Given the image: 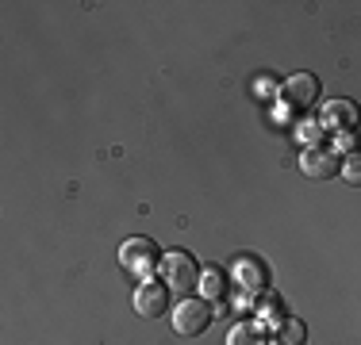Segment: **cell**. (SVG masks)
<instances>
[{
  "label": "cell",
  "mask_w": 361,
  "mask_h": 345,
  "mask_svg": "<svg viewBox=\"0 0 361 345\" xmlns=\"http://www.w3.org/2000/svg\"><path fill=\"white\" fill-rule=\"evenodd\" d=\"M354 150H361V138H357V131H350V134H338L334 138V153H354Z\"/></svg>",
  "instance_id": "9a60e30c"
},
{
  "label": "cell",
  "mask_w": 361,
  "mask_h": 345,
  "mask_svg": "<svg viewBox=\"0 0 361 345\" xmlns=\"http://www.w3.org/2000/svg\"><path fill=\"white\" fill-rule=\"evenodd\" d=\"M161 249L154 238H127L123 246H119V265H123L131 276H139V280H150L154 269H161Z\"/></svg>",
  "instance_id": "7a4b0ae2"
},
{
  "label": "cell",
  "mask_w": 361,
  "mask_h": 345,
  "mask_svg": "<svg viewBox=\"0 0 361 345\" xmlns=\"http://www.w3.org/2000/svg\"><path fill=\"white\" fill-rule=\"evenodd\" d=\"M235 284H238L243 296H262V291H269V265L254 253H243L235 261Z\"/></svg>",
  "instance_id": "52a82bcc"
},
{
  "label": "cell",
  "mask_w": 361,
  "mask_h": 345,
  "mask_svg": "<svg viewBox=\"0 0 361 345\" xmlns=\"http://www.w3.org/2000/svg\"><path fill=\"white\" fill-rule=\"evenodd\" d=\"M227 345H265V341H262V326H257V322H238V326H231Z\"/></svg>",
  "instance_id": "8fae6325"
},
{
  "label": "cell",
  "mask_w": 361,
  "mask_h": 345,
  "mask_svg": "<svg viewBox=\"0 0 361 345\" xmlns=\"http://www.w3.org/2000/svg\"><path fill=\"white\" fill-rule=\"evenodd\" d=\"M169 303H173V291H169L166 280H142L135 288V310L142 318H158V315H169Z\"/></svg>",
  "instance_id": "8992f818"
},
{
  "label": "cell",
  "mask_w": 361,
  "mask_h": 345,
  "mask_svg": "<svg viewBox=\"0 0 361 345\" xmlns=\"http://www.w3.org/2000/svg\"><path fill=\"white\" fill-rule=\"evenodd\" d=\"M307 341V326L300 318H285L277 326V345H304Z\"/></svg>",
  "instance_id": "7c38bea8"
},
{
  "label": "cell",
  "mask_w": 361,
  "mask_h": 345,
  "mask_svg": "<svg viewBox=\"0 0 361 345\" xmlns=\"http://www.w3.org/2000/svg\"><path fill=\"white\" fill-rule=\"evenodd\" d=\"M323 123H319V119H315V123H304V127H300V131H296V138H300V142H304V150H315V146H323Z\"/></svg>",
  "instance_id": "5bb4252c"
},
{
  "label": "cell",
  "mask_w": 361,
  "mask_h": 345,
  "mask_svg": "<svg viewBox=\"0 0 361 345\" xmlns=\"http://www.w3.org/2000/svg\"><path fill=\"white\" fill-rule=\"evenodd\" d=\"M319 123H323V131H331L334 138L350 134V131H357V127H361V108L354 100H346V96L326 100L323 111H319Z\"/></svg>",
  "instance_id": "5b68a950"
},
{
  "label": "cell",
  "mask_w": 361,
  "mask_h": 345,
  "mask_svg": "<svg viewBox=\"0 0 361 345\" xmlns=\"http://www.w3.org/2000/svg\"><path fill=\"white\" fill-rule=\"evenodd\" d=\"M323 96V84L315 73H307V69H300V73L285 77V84H281V104H285L288 111H307L315 108Z\"/></svg>",
  "instance_id": "277c9868"
},
{
  "label": "cell",
  "mask_w": 361,
  "mask_h": 345,
  "mask_svg": "<svg viewBox=\"0 0 361 345\" xmlns=\"http://www.w3.org/2000/svg\"><path fill=\"white\" fill-rule=\"evenodd\" d=\"M200 291H204V299H212V303L227 296V276H223V269L208 265V269L200 272Z\"/></svg>",
  "instance_id": "30bf717a"
},
{
  "label": "cell",
  "mask_w": 361,
  "mask_h": 345,
  "mask_svg": "<svg viewBox=\"0 0 361 345\" xmlns=\"http://www.w3.org/2000/svg\"><path fill=\"white\" fill-rule=\"evenodd\" d=\"M254 315H257V326H273L277 330L281 322L288 318V310H285V303H281V296L277 291H262V296L254 299Z\"/></svg>",
  "instance_id": "9c48e42d"
},
{
  "label": "cell",
  "mask_w": 361,
  "mask_h": 345,
  "mask_svg": "<svg viewBox=\"0 0 361 345\" xmlns=\"http://www.w3.org/2000/svg\"><path fill=\"white\" fill-rule=\"evenodd\" d=\"M200 261H196L188 249H169L166 257H161V280L169 284V291H177V296H192L196 288H200Z\"/></svg>",
  "instance_id": "6da1fadb"
},
{
  "label": "cell",
  "mask_w": 361,
  "mask_h": 345,
  "mask_svg": "<svg viewBox=\"0 0 361 345\" xmlns=\"http://www.w3.org/2000/svg\"><path fill=\"white\" fill-rule=\"evenodd\" d=\"M338 177L346 180L350 188H361V150H354V153L342 158V172H338Z\"/></svg>",
  "instance_id": "4fadbf2b"
},
{
  "label": "cell",
  "mask_w": 361,
  "mask_h": 345,
  "mask_svg": "<svg viewBox=\"0 0 361 345\" xmlns=\"http://www.w3.org/2000/svg\"><path fill=\"white\" fill-rule=\"evenodd\" d=\"M212 318H216V303L212 299H180L177 310H173V330L180 338H200L204 330L212 326Z\"/></svg>",
  "instance_id": "3957f363"
},
{
  "label": "cell",
  "mask_w": 361,
  "mask_h": 345,
  "mask_svg": "<svg viewBox=\"0 0 361 345\" xmlns=\"http://www.w3.org/2000/svg\"><path fill=\"white\" fill-rule=\"evenodd\" d=\"M300 172L312 180H331L342 172V158L331 150V146H315V150H304L300 153Z\"/></svg>",
  "instance_id": "ba28073f"
}]
</instances>
